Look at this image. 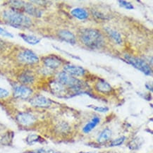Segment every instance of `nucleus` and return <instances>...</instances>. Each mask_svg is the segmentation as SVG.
Instances as JSON below:
<instances>
[{
  "instance_id": "1",
  "label": "nucleus",
  "mask_w": 153,
  "mask_h": 153,
  "mask_svg": "<svg viewBox=\"0 0 153 153\" xmlns=\"http://www.w3.org/2000/svg\"><path fill=\"white\" fill-rule=\"evenodd\" d=\"M1 19L6 24L16 28L25 29L32 26L33 22L30 17L21 11L7 9L1 13Z\"/></svg>"
},
{
  "instance_id": "2",
  "label": "nucleus",
  "mask_w": 153,
  "mask_h": 153,
  "mask_svg": "<svg viewBox=\"0 0 153 153\" xmlns=\"http://www.w3.org/2000/svg\"><path fill=\"white\" fill-rule=\"evenodd\" d=\"M79 38L84 45L93 50L102 48L105 45L103 35L100 31L95 28L81 30L79 33Z\"/></svg>"
},
{
  "instance_id": "3",
  "label": "nucleus",
  "mask_w": 153,
  "mask_h": 153,
  "mask_svg": "<svg viewBox=\"0 0 153 153\" xmlns=\"http://www.w3.org/2000/svg\"><path fill=\"white\" fill-rule=\"evenodd\" d=\"M56 80H58L60 83L65 86L68 91L70 90L74 93H78V92L82 91L83 88L84 83L82 80L70 76L64 71L58 73L57 76H56Z\"/></svg>"
},
{
  "instance_id": "4",
  "label": "nucleus",
  "mask_w": 153,
  "mask_h": 153,
  "mask_svg": "<svg viewBox=\"0 0 153 153\" xmlns=\"http://www.w3.org/2000/svg\"><path fill=\"white\" fill-rule=\"evenodd\" d=\"M124 59L127 63L133 66V67L136 68V69L140 71L146 76H152V70L150 65L147 63L146 61L136 56L128 55V54H125Z\"/></svg>"
},
{
  "instance_id": "5",
  "label": "nucleus",
  "mask_w": 153,
  "mask_h": 153,
  "mask_svg": "<svg viewBox=\"0 0 153 153\" xmlns=\"http://www.w3.org/2000/svg\"><path fill=\"white\" fill-rule=\"evenodd\" d=\"M15 118L18 124L23 128L32 127L36 124L38 121V118L36 116L28 111H22V112L18 113L16 115Z\"/></svg>"
},
{
  "instance_id": "6",
  "label": "nucleus",
  "mask_w": 153,
  "mask_h": 153,
  "mask_svg": "<svg viewBox=\"0 0 153 153\" xmlns=\"http://www.w3.org/2000/svg\"><path fill=\"white\" fill-rule=\"evenodd\" d=\"M17 60L25 65H34L38 64L40 62L38 56L28 49L20 51L17 54Z\"/></svg>"
},
{
  "instance_id": "7",
  "label": "nucleus",
  "mask_w": 153,
  "mask_h": 153,
  "mask_svg": "<svg viewBox=\"0 0 153 153\" xmlns=\"http://www.w3.org/2000/svg\"><path fill=\"white\" fill-rule=\"evenodd\" d=\"M33 91L29 86L16 83L13 86V95L16 99L29 100L33 96Z\"/></svg>"
},
{
  "instance_id": "8",
  "label": "nucleus",
  "mask_w": 153,
  "mask_h": 153,
  "mask_svg": "<svg viewBox=\"0 0 153 153\" xmlns=\"http://www.w3.org/2000/svg\"><path fill=\"white\" fill-rule=\"evenodd\" d=\"M42 62L45 67L52 71L57 69L63 65V60L59 56L54 55V54L43 56Z\"/></svg>"
},
{
  "instance_id": "9",
  "label": "nucleus",
  "mask_w": 153,
  "mask_h": 153,
  "mask_svg": "<svg viewBox=\"0 0 153 153\" xmlns=\"http://www.w3.org/2000/svg\"><path fill=\"white\" fill-rule=\"evenodd\" d=\"M29 104L35 108H48L51 107L52 101L50 99L42 95L32 96L29 99Z\"/></svg>"
},
{
  "instance_id": "10",
  "label": "nucleus",
  "mask_w": 153,
  "mask_h": 153,
  "mask_svg": "<svg viewBox=\"0 0 153 153\" xmlns=\"http://www.w3.org/2000/svg\"><path fill=\"white\" fill-rule=\"evenodd\" d=\"M49 88H50L51 93L58 97H64L67 95L68 92L67 88L56 80H52L50 82Z\"/></svg>"
},
{
  "instance_id": "11",
  "label": "nucleus",
  "mask_w": 153,
  "mask_h": 153,
  "mask_svg": "<svg viewBox=\"0 0 153 153\" xmlns=\"http://www.w3.org/2000/svg\"><path fill=\"white\" fill-rule=\"evenodd\" d=\"M64 71L70 76L73 77H82L86 74L85 68L80 66L72 65V64H66L64 66Z\"/></svg>"
},
{
  "instance_id": "12",
  "label": "nucleus",
  "mask_w": 153,
  "mask_h": 153,
  "mask_svg": "<svg viewBox=\"0 0 153 153\" xmlns=\"http://www.w3.org/2000/svg\"><path fill=\"white\" fill-rule=\"evenodd\" d=\"M18 81L21 85L28 86V85L34 83L35 80V76L33 72L30 71H22L17 77Z\"/></svg>"
},
{
  "instance_id": "13",
  "label": "nucleus",
  "mask_w": 153,
  "mask_h": 153,
  "mask_svg": "<svg viewBox=\"0 0 153 153\" xmlns=\"http://www.w3.org/2000/svg\"><path fill=\"white\" fill-rule=\"evenodd\" d=\"M94 88L97 93H102L103 95H109L114 91L110 84L103 79H100L97 82H96Z\"/></svg>"
},
{
  "instance_id": "14",
  "label": "nucleus",
  "mask_w": 153,
  "mask_h": 153,
  "mask_svg": "<svg viewBox=\"0 0 153 153\" xmlns=\"http://www.w3.org/2000/svg\"><path fill=\"white\" fill-rule=\"evenodd\" d=\"M57 36L61 40L71 45H75L76 38L71 31L68 30H60L57 32Z\"/></svg>"
},
{
  "instance_id": "15",
  "label": "nucleus",
  "mask_w": 153,
  "mask_h": 153,
  "mask_svg": "<svg viewBox=\"0 0 153 153\" xmlns=\"http://www.w3.org/2000/svg\"><path fill=\"white\" fill-rule=\"evenodd\" d=\"M22 11L34 17H40L42 15V11L31 3L25 2Z\"/></svg>"
},
{
  "instance_id": "16",
  "label": "nucleus",
  "mask_w": 153,
  "mask_h": 153,
  "mask_svg": "<svg viewBox=\"0 0 153 153\" xmlns=\"http://www.w3.org/2000/svg\"><path fill=\"white\" fill-rule=\"evenodd\" d=\"M71 14L79 20H85L89 17V13L85 9L76 7L71 11Z\"/></svg>"
},
{
  "instance_id": "17",
  "label": "nucleus",
  "mask_w": 153,
  "mask_h": 153,
  "mask_svg": "<svg viewBox=\"0 0 153 153\" xmlns=\"http://www.w3.org/2000/svg\"><path fill=\"white\" fill-rule=\"evenodd\" d=\"M105 30L106 33H107L110 38L114 41V42L117 45H121L122 44V38H121V35L118 31L115 30L114 29L109 28V27H105Z\"/></svg>"
},
{
  "instance_id": "18",
  "label": "nucleus",
  "mask_w": 153,
  "mask_h": 153,
  "mask_svg": "<svg viewBox=\"0 0 153 153\" xmlns=\"http://www.w3.org/2000/svg\"><path fill=\"white\" fill-rule=\"evenodd\" d=\"M111 136H112V131L109 128H106L97 137V141L100 144H104V143L109 142L111 140Z\"/></svg>"
},
{
  "instance_id": "19",
  "label": "nucleus",
  "mask_w": 153,
  "mask_h": 153,
  "mask_svg": "<svg viewBox=\"0 0 153 153\" xmlns=\"http://www.w3.org/2000/svg\"><path fill=\"white\" fill-rule=\"evenodd\" d=\"M100 122V119L99 117H93V118L89 122L87 123L85 126H84V127L83 128V132L84 133H85V134L91 132V131H93L98 124H99Z\"/></svg>"
},
{
  "instance_id": "20",
  "label": "nucleus",
  "mask_w": 153,
  "mask_h": 153,
  "mask_svg": "<svg viewBox=\"0 0 153 153\" xmlns=\"http://www.w3.org/2000/svg\"><path fill=\"white\" fill-rule=\"evenodd\" d=\"M19 36H20L25 42L28 43L29 45H35L38 44V43L41 41V38L33 35H28L25 34V33H19Z\"/></svg>"
},
{
  "instance_id": "21",
  "label": "nucleus",
  "mask_w": 153,
  "mask_h": 153,
  "mask_svg": "<svg viewBox=\"0 0 153 153\" xmlns=\"http://www.w3.org/2000/svg\"><path fill=\"white\" fill-rule=\"evenodd\" d=\"M55 131L58 134L66 135L71 131V126L65 121L58 123L55 126Z\"/></svg>"
},
{
  "instance_id": "22",
  "label": "nucleus",
  "mask_w": 153,
  "mask_h": 153,
  "mask_svg": "<svg viewBox=\"0 0 153 153\" xmlns=\"http://www.w3.org/2000/svg\"><path fill=\"white\" fill-rule=\"evenodd\" d=\"M45 141V139L38 134H30L25 138V142L30 146H32V145H34L38 143H42Z\"/></svg>"
},
{
  "instance_id": "23",
  "label": "nucleus",
  "mask_w": 153,
  "mask_h": 153,
  "mask_svg": "<svg viewBox=\"0 0 153 153\" xmlns=\"http://www.w3.org/2000/svg\"><path fill=\"white\" fill-rule=\"evenodd\" d=\"M24 153H61V152L52 148H40L35 149V150H28Z\"/></svg>"
},
{
  "instance_id": "24",
  "label": "nucleus",
  "mask_w": 153,
  "mask_h": 153,
  "mask_svg": "<svg viewBox=\"0 0 153 153\" xmlns=\"http://www.w3.org/2000/svg\"><path fill=\"white\" fill-rule=\"evenodd\" d=\"M13 136V132L7 133L6 134L4 135L2 138L0 139L1 144L4 145V146H9V145H10L11 142H12Z\"/></svg>"
},
{
  "instance_id": "25",
  "label": "nucleus",
  "mask_w": 153,
  "mask_h": 153,
  "mask_svg": "<svg viewBox=\"0 0 153 153\" xmlns=\"http://www.w3.org/2000/svg\"><path fill=\"white\" fill-rule=\"evenodd\" d=\"M126 137L125 136H121L119 138L115 139L111 141V142L109 143V146L110 147H116V146H121L123 143L125 142L126 140Z\"/></svg>"
},
{
  "instance_id": "26",
  "label": "nucleus",
  "mask_w": 153,
  "mask_h": 153,
  "mask_svg": "<svg viewBox=\"0 0 153 153\" xmlns=\"http://www.w3.org/2000/svg\"><path fill=\"white\" fill-rule=\"evenodd\" d=\"M118 3L121 7L124 8L126 9H128V10L134 9V6L129 1H124V0H119V1H118Z\"/></svg>"
},
{
  "instance_id": "27",
  "label": "nucleus",
  "mask_w": 153,
  "mask_h": 153,
  "mask_svg": "<svg viewBox=\"0 0 153 153\" xmlns=\"http://www.w3.org/2000/svg\"><path fill=\"white\" fill-rule=\"evenodd\" d=\"M141 143H140V140L138 138H136L134 140H131L128 144L129 148L131 150H136L139 148V146H140Z\"/></svg>"
},
{
  "instance_id": "28",
  "label": "nucleus",
  "mask_w": 153,
  "mask_h": 153,
  "mask_svg": "<svg viewBox=\"0 0 153 153\" xmlns=\"http://www.w3.org/2000/svg\"><path fill=\"white\" fill-rule=\"evenodd\" d=\"M88 107L92 108L94 110L97 111V112L100 113H106L109 111V108L107 107H97V106H94V105H89Z\"/></svg>"
},
{
  "instance_id": "29",
  "label": "nucleus",
  "mask_w": 153,
  "mask_h": 153,
  "mask_svg": "<svg viewBox=\"0 0 153 153\" xmlns=\"http://www.w3.org/2000/svg\"><path fill=\"white\" fill-rule=\"evenodd\" d=\"M9 95H10V93L7 90L0 88V99H5L9 97Z\"/></svg>"
},
{
  "instance_id": "30",
  "label": "nucleus",
  "mask_w": 153,
  "mask_h": 153,
  "mask_svg": "<svg viewBox=\"0 0 153 153\" xmlns=\"http://www.w3.org/2000/svg\"><path fill=\"white\" fill-rule=\"evenodd\" d=\"M0 35H1L3 37H6V38H13V35L11 34V33L8 32L7 30L1 28V27H0Z\"/></svg>"
},
{
  "instance_id": "31",
  "label": "nucleus",
  "mask_w": 153,
  "mask_h": 153,
  "mask_svg": "<svg viewBox=\"0 0 153 153\" xmlns=\"http://www.w3.org/2000/svg\"><path fill=\"white\" fill-rule=\"evenodd\" d=\"M5 45H6L5 42H4V41H2V40H0V49H3V48H4Z\"/></svg>"
},
{
  "instance_id": "32",
  "label": "nucleus",
  "mask_w": 153,
  "mask_h": 153,
  "mask_svg": "<svg viewBox=\"0 0 153 153\" xmlns=\"http://www.w3.org/2000/svg\"><path fill=\"white\" fill-rule=\"evenodd\" d=\"M79 153H100V152H80Z\"/></svg>"
},
{
  "instance_id": "33",
  "label": "nucleus",
  "mask_w": 153,
  "mask_h": 153,
  "mask_svg": "<svg viewBox=\"0 0 153 153\" xmlns=\"http://www.w3.org/2000/svg\"><path fill=\"white\" fill-rule=\"evenodd\" d=\"M0 145H1V141H0Z\"/></svg>"
}]
</instances>
